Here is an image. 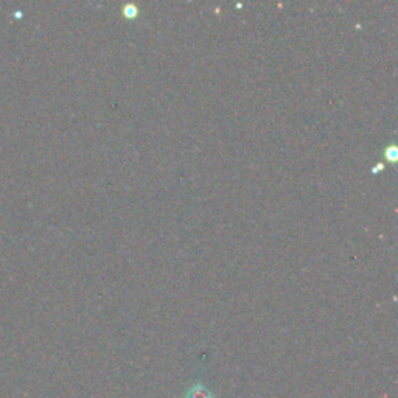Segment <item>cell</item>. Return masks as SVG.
Instances as JSON below:
<instances>
[{
  "label": "cell",
  "mask_w": 398,
  "mask_h": 398,
  "mask_svg": "<svg viewBox=\"0 0 398 398\" xmlns=\"http://www.w3.org/2000/svg\"><path fill=\"white\" fill-rule=\"evenodd\" d=\"M185 398H213V395L204 385L197 383L187 391Z\"/></svg>",
  "instance_id": "1"
}]
</instances>
